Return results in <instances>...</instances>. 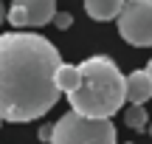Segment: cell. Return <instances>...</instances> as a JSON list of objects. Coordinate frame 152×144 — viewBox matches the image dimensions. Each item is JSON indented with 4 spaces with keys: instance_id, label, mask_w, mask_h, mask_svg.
I'll return each instance as SVG.
<instances>
[{
    "instance_id": "obj_8",
    "label": "cell",
    "mask_w": 152,
    "mask_h": 144,
    "mask_svg": "<svg viewBox=\"0 0 152 144\" xmlns=\"http://www.w3.org/2000/svg\"><path fill=\"white\" fill-rule=\"evenodd\" d=\"M56 85H59L62 93L71 96L76 88H79V65H68V62H62V68L56 71Z\"/></svg>"
},
{
    "instance_id": "obj_6",
    "label": "cell",
    "mask_w": 152,
    "mask_h": 144,
    "mask_svg": "<svg viewBox=\"0 0 152 144\" xmlns=\"http://www.w3.org/2000/svg\"><path fill=\"white\" fill-rule=\"evenodd\" d=\"M152 96V79L147 71H132L127 76V102L130 105H144Z\"/></svg>"
},
{
    "instance_id": "obj_3",
    "label": "cell",
    "mask_w": 152,
    "mask_h": 144,
    "mask_svg": "<svg viewBox=\"0 0 152 144\" xmlns=\"http://www.w3.org/2000/svg\"><path fill=\"white\" fill-rule=\"evenodd\" d=\"M51 144H115V127L110 119H87L68 110L54 124Z\"/></svg>"
},
{
    "instance_id": "obj_10",
    "label": "cell",
    "mask_w": 152,
    "mask_h": 144,
    "mask_svg": "<svg viewBox=\"0 0 152 144\" xmlns=\"http://www.w3.org/2000/svg\"><path fill=\"white\" fill-rule=\"evenodd\" d=\"M54 26L65 31V28H71V26H73V17H71V14H59V11H56V17H54Z\"/></svg>"
},
{
    "instance_id": "obj_11",
    "label": "cell",
    "mask_w": 152,
    "mask_h": 144,
    "mask_svg": "<svg viewBox=\"0 0 152 144\" xmlns=\"http://www.w3.org/2000/svg\"><path fill=\"white\" fill-rule=\"evenodd\" d=\"M37 136H39V141H51V139H54V124H45V127H39Z\"/></svg>"
},
{
    "instance_id": "obj_1",
    "label": "cell",
    "mask_w": 152,
    "mask_h": 144,
    "mask_svg": "<svg viewBox=\"0 0 152 144\" xmlns=\"http://www.w3.org/2000/svg\"><path fill=\"white\" fill-rule=\"evenodd\" d=\"M62 57L51 40L31 31L0 34V116L3 122H34L59 99L56 71Z\"/></svg>"
},
{
    "instance_id": "obj_2",
    "label": "cell",
    "mask_w": 152,
    "mask_h": 144,
    "mask_svg": "<svg viewBox=\"0 0 152 144\" xmlns=\"http://www.w3.org/2000/svg\"><path fill=\"white\" fill-rule=\"evenodd\" d=\"M71 110L87 119H110L127 102V76L110 57L79 62V88L68 96Z\"/></svg>"
},
{
    "instance_id": "obj_14",
    "label": "cell",
    "mask_w": 152,
    "mask_h": 144,
    "mask_svg": "<svg viewBox=\"0 0 152 144\" xmlns=\"http://www.w3.org/2000/svg\"><path fill=\"white\" fill-rule=\"evenodd\" d=\"M147 133H149V136H152V124H149V127H147Z\"/></svg>"
},
{
    "instance_id": "obj_5",
    "label": "cell",
    "mask_w": 152,
    "mask_h": 144,
    "mask_svg": "<svg viewBox=\"0 0 152 144\" xmlns=\"http://www.w3.org/2000/svg\"><path fill=\"white\" fill-rule=\"evenodd\" d=\"M56 0H11L6 20L14 28H39L45 23H54Z\"/></svg>"
},
{
    "instance_id": "obj_4",
    "label": "cell",
    "mask_w": 152,
    "mask_h": 144,
    "mask_svg": "<svg viewBox=\"0 0 152 144\" xmlns=\"http://www.w3.org/2000/svg\"><path fill=\"white\" fill-rule=\"evenodd\" d=\"M118 34L135 48L152 45V0H127L118 14Z\"/></svg>"
},
{
    "instance_id": "obj_12",
    "label": "cell",
    "mask_w": 152,
    "mask_h": 144,
    "mask_svg": "<svg viewBox=\"0 0 152 144\" xmlns=\"http://www.w3.org/2000/svg\"><path fill=\"white\" fill-rule=\"evenodd\" d=\"M6 14H9V9H3V3H0V23L6 20Z\"/></svg>"
},
{
    "instance_id": "obj_15",
    "label": "cell",
    "mask_w": 152,
    "mask_h": 144,
    "mask_svg": "<svg viewBox=\"0 0 152 144\" xmlns=\"http://www.w3.org/2000/svg\"><path fill=\"white\" fill-rule=\"evenodd\" d=\"M0 124H3V116H0Z\"/></svg>"
},
{
    "instance_id": "obj_13",
    "label": "cell",
    "mask_w": 152,
    "mask_h": 144,
    "mask_svg": "<svg viewBox=\"0 0 152 144\" xmlns=\"http://www.w3.org/2000/svg\"><path fill=\"white\" fill-rule=\"evenodd\" d=\"M144 71H147V73H149V79H152V60L147 62V68H144Z\"/></svg>"
},
{
    "instance_id": "obj_9",
    "label": "cell",
    "mask_w": 152,
    "mask_h": 144,
    "mask_svg": "<svg viewBox=\"0 0 152 144\" xmlns=\"http://www.w3.org/2000/svg\"><path fill=\"white\" fill-rule=\"evenodd\" d=\"M124 122H127V127H132V130H147L149 127V119H147L144 105H130L124 110Z\"/></svg>"
},
{
    "instance_id": "obj_7",
    "label": "cell",
    "mask_w": 152,
    "mask_h": 144,
    "mask_svg": "<svg viewBox=\"0 0 152 144\" xmlns=\"http://www.w3.org/2000/svg\"><path fill=\"white\" fill-rule=\"evenodd\" d=\"M124 3L127 0H85V11H87V17H93V20L107 23V20H118Z\"/></svg>"
}]
</instances>
